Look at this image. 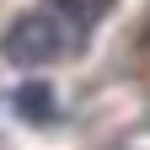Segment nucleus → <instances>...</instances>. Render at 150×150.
<instances>
[{
	"mask_svg": "<svg viewBox=\"0 0 150 150\" xmlns=\"http://www.w3.org/2000/svg\"><path fill=\"white\" fill-rule=\"evenodd\" d=\"M64 6H70L75 16H81V22H86V27H97V22H102V16H107L112 6H118V0H64Z\"/></svg>",
	"mask_w": 150,
	"mask_h": 150,
	"instance_id": "7ed1b4c3",
	"label": "nucleus"
},
{
	"mask_svg": "<svg viewBox=\"0 0 150 150\" xmlns=\"http://www.w3.org/2000/svg\"><path fill=\"white\" fill-rule=\"evenodd\" d=\"M16 112L27 123H54V86L48 81H22L16 86Z\"/></svg>",
	"mask_w": 150,
	"mask_h": 150,
	"instance_id": "f03ea898",
	"label": "nucleus"
},
{
	"mask_svg": "<svg viewBox=\"0 0 150 150\" xmlns=\"http://www.w3.org/2000/svg\"><path fill=\"white\" fill-rule=\"evenodd\" d=\"M86 32L91 27L64 6V0H43V6L22 11L6 27L0 54H6L16 70H43V64H59V59H70V54H81L86 48Z\"/></svg>",
	"mask_w": 150,
	"mask_h": 150,
	"instance_id": "f257e3e1",
	"label": "nucleus"
}]
</instances>
